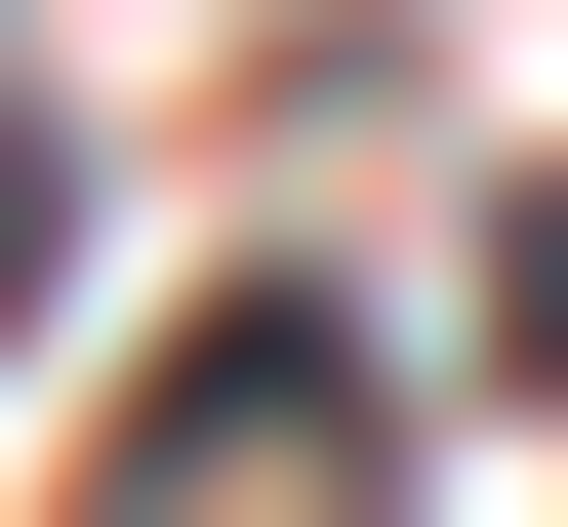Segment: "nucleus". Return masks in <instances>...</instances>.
<instances>
[{"mask_svg": "<svg viewBox=\"0 0 568 527\" xmlns=\"http://www.w3.org/2000/svg\"><path fill=\"white\" fill-rule=\"evenodd\" d=\"M325 446H366V325H325V284H244V325H203L163 406L82 446V527H284V487H325Z\"/></svg>", "mask_w": 568, "mask_h": 527, "instance_id": "1", "label": "nucleus"}, {"mask_svg": "<svg viewBox=\"0 0 568 527\" xmlns=\"http://www.w3.org/2000/svg\"><path fill=\"white\" fill-rule=\"evenodd\" d=\"M487 365H528V406H568V163L487 203Z\"/></svg>", "mask_w": 568, "mask_h": 527, "instance_id": "2", "label": "nucleus"}, {"mask_svg": "<svg viewBox=\"0 0 568 527\" xmlns=\"http://www.w3.org/2000/svg\"><path fill=\"white\" fill-rule=\"evenodd\" d=\"M0 284H41V122H0Z\"/></svg>", "mask_w": 568, "mask_h": 527, "instance_id": "3", "label": "nucleus"}]
</instances>
